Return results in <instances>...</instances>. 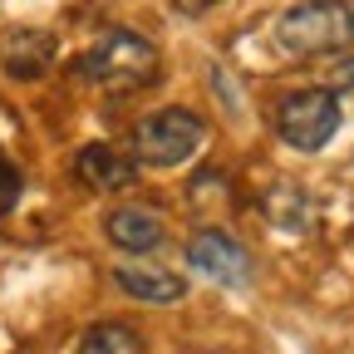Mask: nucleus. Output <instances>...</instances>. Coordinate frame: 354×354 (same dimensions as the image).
<instances>
[{"label": "nucleus", "instance_id": "6e6552de", "mask_svg": "<svg viewBox=\"0 0 354 354\" xmlns=\"http://www.w3.org/2000/svg\"><path fill=\"white\" fill-rule=\"evenodd\" d=\"M104 232H109V241L118 246V251H128V256H148V251H158L162 246V216L158 212H148V207H113L109 216H104Z\"/></svg>", "mask_w": 354, "mask_h": 354}, {"label": "nucleus", "instance_id": "423d86ee", "mask_svg": "<svg viewBox=\"0 0 354 354\" xmlns=\"http://www.w3.org/2000/svg\"><path fill=\"white\" fill-rule=\"evenodd\" d=\"M113 286L123 295H133V300H148V305H177L187 295V281L177 271H167V266H158V261H123V266H113Z\"/></svg>", "mask_w": 354, "mask_h": 354}, {"label": "nucleus", "instance_id": "f8f14e48", "mask_svg": "<svg viewBox=\"0 0 354 354\" xmlns=\"http://www.w3.org/2000/svg\"><path fill=\"white\" fill-rule=\"evenodd\" d=\"M330 94H354V59H339L330 74Z\"/></svg>", "mask_w": 354, "mask_h": 354}, {"label": "nucleus", "instance_id": "0eeeda50", "mask_svg": "<svg viewBox=\"0 0 354 354\" xmlns=\"http://www.w3.org/2000/svg\"><path fill=\"white\" fill-rule=\"evenodd\" d=\"M74 172H79V183L99 187V192H123V187L138 183V162H133V153H118L109 143H88L74 158Z\"/></svg>", "mask_w": 354, "mask_h": 354}, {"label": "nucleus", "instance_id": "9b49d317", "mask_svg": "<svg viewBox=\"0 0 354 354\" xmlns=\"http://www.w3.org/2000/svg\"><path fill=\"white\" fill-rule=\"evenodd\" d=\"M15 197H20V172H15L6 158H0V216L15 207Z\"/></svg>", "mask_w": 354, "mask_h": 354}, {"label": "nucleus", "instance_id": "1a4fd4ad", "mask_svg": "<svg viewBox=\"0 0 354 354\" xmlns=\"http://www.w3.org/2000/svg\"><path fill=\"white\" fill-rule=\"evenodd\" d=\"M0 64L10 79H39L55 64V35L44 30H10L0 39Z\"/></svg>", "mask_w": 354, "mask_h": 354}, {"label": "nucleus", "instance_id": "7ed1b4c3", "mask_svg": "<svg viewBox=\"0 0 354 354\" xmlns=\"http://www.w3.org/2000/svg\"><path fill=\"white\" fill-rule=\"evenodd\" d=\"M207 138V128L187 109H153L133 123V162L143 167H177L187 162Z\"/></svg>", "mask_w": 354, "mask_h": 354}, {"label": "nucleus", "instance_id": "f03ea898", "mask_svg": "<svg viewBox=\"0 0 354 354\" xmlns=\"http://www.w3.org/2000/svg\"><path fill=\"white\" fill-rule=\"evenodd\" d=\"M158 69H162L158 50L143 35H133V30H109L88 55L74 59L79 79H94L104 88H143V84L158 79Z\"/></svg>", "mask_w": 354, "mask_h": 354}, {"label": "nucleus", "instance_id": "39448f33", "mask_svg": "<svg viewBox=\"0 0 354 354\" xmlns=\"http://www.w3.org/2000/svg\"><path fill=\"white\" fill-rule=\"evenodd\" d=\"M187 261H192V271H202V276H212L221 286H251L246 246L236 236H227V232H216V227H207V232H197L187 241Z\"/></svg>", "mask_w": 354, "mask_h": 354}, {"label": "nucleus", "instance_id": "ddd939ff", "mask_svg": "<svg viewBox=\"0 0 354 354\" xmlns=\"http://www.w3.org/2000/svg\"><path fill=\"white\" fill-rule=\"evenodd\" d=\"M183 15H202V10H212V6H221V0H172Z\"/></svg>", "mask_w": 354, "mask_h": 354}, {"label": "nucleus", "instance_id": "20e7f679", "mask_svg": "<svg viewBox=\"0 0 354 354\" xmlns=\"http://www.w3.org/2000/svg\"><path fill=\"white\" fill-rule=\"evenodd\" d=\"M339 99L330 88H295V94L281 99L276 109V133L281 143L295 153H320L335 133H339Z\"/></svg>", "mask_w": 354, "mask_h": 354}, {"label": "nucleus", "instance_id": "f257e3e1", "mask_svg": "<svg viewBox=\"0 0 354 354\" xmlns=\"http://www.w3.org/2000/svg\"><path fill=\"white\" fill-rule=\"evenodd\" d=\"M349 39H354V10L344 0H300L276 20V44L295 59L349 50Z\"/></svg>", "mask_w": 354, "mask_h": 354}, {"label": "nucleus", "instance_id": "9d476101", "mask_svg": "<svg viewBox=\"0 0 354 354\" xmlns=\"http://www.w3.org/2000/svg\"><path fill=\"white\" fill-rule=\"evenodd\" d=\"M79 354H148V349H143V339H138V330H133V325L104 320V325H94V330L84 335Z\"/></svg>", "mask_w": 354, "mask_h": 354}]
</instances>
